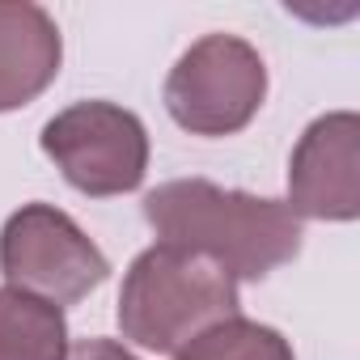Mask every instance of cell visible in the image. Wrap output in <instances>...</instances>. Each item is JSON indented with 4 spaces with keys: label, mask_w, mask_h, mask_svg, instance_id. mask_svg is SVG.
Instances as JSON below:
<instances>
[{
    "label": "cell",
    "mask_w": 360,
    "mask_h": 360,
    "mask_svg": "<svg viewBox=\"0 0 360 360\" xmlns=\"http://www.w3.org/2000/svg\"><path fill=\"white\" fill-rule=\"evenodd\" d=\"M60 60L56 18L30 0H0V115L30 106L60 77Z\"/></svg>",
    "instance_id": "obj_7"
},
{
    "label": "cell",
    "mask_w": 360,
    "mask_h": 360,
    "mask_svg": "<svg viewBox=\"0 0 360 360\" xmlns=\"http://www.w3.org/2000/svg\"><path fill=\"white\" fill-rule=\"evenodd\" d=\"M174 360H297V356H292V343L276 326L233 314L200 330L191 343H183L174 352Z\"/></svg>",
    "instance_id": "obj_9"
},
{
    "label": "cell",
    "mask_w": 360,
    "mask_h": 360,
    "mask_svg": "<svg viewBox=\"0 0 360 360\" xmlns=\"http://www.w3.org/2000/svg\"><path fill=\"white\" fill-rule=\"evenodd\" d=\"M238 314V284L208 259L148 246L131 259L119 292V330L144 352H178L200 330Z\"/></svg>",
    "instance_id": "obj_2"
},
{
    "label": "cell",
    "mask_w": 360,
    "mask_h": 360,
    "mask_svg": "<svg viewBox=\"0 0 360 360\" xmlns=\"http://www.w3.org/2000/svg\"><path fill=\"white\" fill-rule=\"evenodd\" d=\"M292 217L309 221H356L360 217V119L330 110L314 119L288 161Z\"/></svg>",
    "instance_id": "obj_6"
},
{
    "label": "cell",
    "mask_w": 360,
    "mask_h": 360,
    "mask_svg": "<svg viewBox=\"0 0 360 360\" xmlns=\"http://www.w3.org/2000/svg\"><path fill=\"white\" fill-rule=\"evenodd\" d=\"M267 98V64L238 34H204L165 77V110L191 136L242 131Z\"/></svg>",
    "instance_id": "obj_3"
},
{
    "label": "cell",
    "mask_w": 360,
    "mask_h": 360,
    "mask_svg": "<svg viewBox=\"0 0 360 360\" xmlns=\"http://www.w3.org/2000/svg\"><path fill=\"white\" fill-rule=\"evenodd\" d=\"M39 144L64 183L94 200L127 195L148 174V131L140 115L115 102H72L43 123Z\"/></svg>",
    "instance_id": "obj_5"
},
{
    "label": "cell",
    "mask_w": 360,
    "mask_h": 360,
    "mask_svg": "<svg viewBox=\"0 0 360 360\" xmlns=\"http://www.w3.org/2000/svg\"><path fill=\"white\" fill-rule=\"evenodd\" d=\"M68 360H136V356L123 343H115V339H81L68 352Z\"/></svg>",
    "instance_id": "obj_10"
},
{
    "label": "cell",
    "mask_w": 360,
    "mask_h": 360,
    "mask_svg": "<svg viewBox=\"0 0 360 360\" xmlns=\"http://www.w3.org/2000/svg\"><path fill=\"white\" fill-rule=\"evenodd\" d=\"M0 276L51 305H77L106 284L110 259L56 204H26L0 229Z\"/></svg>",
    "instance_id": "obj_4"
},
{
    "label": "cell",
    "mask_w": 360,
    "mask_h": 360,
    "mask_svg": "<svg viewBox=\"0 0 360 360\" xmlns=\"http://www.w3.org/2000/svg\"><path fill=\"white\" fill-rule=\"evenodd\" d=\"M144 221L165 246L208 259L238 280H263L301 255V217L284 200L229 191L208 178H174L144 195Z\"/></svg>",
    "instance_id": "obj_1"
},
{
    "label": "cell",
    "mask_w": 360,
    "mask_h": 360,
    "mask_svg": "<svg viewBox=\"0 0 360 360\" xmlns=\"http://www.w3.org/2000/svg\"><path fill=\"white\" fill-rule=\"evenodd\" d=\"M0 360H68V318L22 288H0Z\"/></svg>",
    "instance_id": "obj_8"
}]
</instances>
